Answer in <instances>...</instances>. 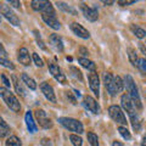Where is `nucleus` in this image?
<instances>
[{
  "label": "nucleus",
  "instance_id": "18",
  "mask_svg": "<svg viewBox=\"0 0 146 146\" xmlns=\"http://www.w3.org/2000/svg\"><path fill=\"white\" fill-rule=\"evenodd\" d=\"M17 58L20 63H22L23 66H29L31 63V56H29V52L26 48H21L18 50V55H17Z\"/></svg>",
  "mask_w": 146,
  "mask_h": 146
},
{
  "label": "nucleus",
  "instance_id": "17",
  "mask_svg": "<svg viewBox=\"0 0 146 146\" xmlns=\"http://www.w3.org/2000/svg\"><path fill=\"white\" fill-rule=\"evenodd\" d=\"M49 42L51 44V46L56 50L58 52H62L63 51V43H62V39L58 36L57 34H51L49 38Z\"/></svg>",
  "mask_w": 146,
  "mask_h": 146
},
{
  "label": "nucleus",
  "instance_id": "3",
  "mask_svg": "<svg viewBox=\"0 0 146 146\" xmlns=\"http://www.w3.org/2000/svg\"><path fill=\"white\" fill-rule=\"evenodd\" d=\"M0 95H1V98L4 101H5V104L10 107V110H12L13 112H20V110H21L20 101H18L17 98L10 90L6 88H0Z\"/></svg>",
  "mask_w": 146,
  "mask_h": 146
},
{
  "label": "nucleus",
  "instance_id": "19",
  "mask_svg": "<svg viewBox=\"0 0 146 146\" xmlns=\"http://www.w3.org/2000/svg\"><path fill=\"white\" fill-rule=\"evenodd\" d=\"M25 121H26V124H27V128H28L29 133H35L36 131V124H35V122L33 119V115H32L31 111H28L26 113Z\"/></svg>",
  "mask_w": 146,
  "mask_h": 146
},
{
  "label": "nucleus",
  "instance_id": "21",
  "mask_svg": "<svg viewBox=\"0 0 146 146\" xmlns=\"http://www.w3.org/2000/svg\"><path fill=\"white\" fill-rule=\"evenodd\" d=\"M78 62H79L83 67H85L86 70H89V71H91V72H95V70H96V66H95V63H94L93 61L88 60V58H85V57H79V58H78Z\"/></svg>",
  "mask_w": 146,
  "mask_h": 146
},
{
  "label": "nucleus",
  "instance_id": "4",
  "mask_svg": "<svg viewBox=\"0 0 146 146\" xmlns=\"http://www.w3.org/2000/svg\"><path fill=\"white\" fill-rule=\"evenodd\" d=\"M58 123L61 125H63L66 129L71 130V131H74L77 134H82L84 131V128H83V124L79 122L74 119V118H68V117H61L58 118Z\"/></svg>",
  "mask_w": 146,
  "mask_h": 146
},
{
  "label": "nucleus",
  "instance_id": "35",
  "mask_svg": "<svg viewBox=\"0 0 146 146\" xmlns=\"http://www.w3.org/2000/svg\"><path fill=\"white\" fill-rule=\"evenodd\" d=\"M0 65L4 66V67L10 68V70H15V66L12 65V62L6 60V58H4V57H0Z\"/></svg>",
  "mask_w": 146,
  "mask_h": 146
},
{
  "label": "nucleus",
  "instance_id": "33",
  "mask_svg": "<svg viewBox=\"0 0 146 146\" xmlns=\"http://www.w3.org/2000/svg\"><path fill=\"white\" fill-rule=\"evenodd\" d=\"M136 67H138L144 74H146V58H139L138 62H136Z\"/></svg>",
  "mask_w": 146,
  "mask_h": 146
},
{
  "label": "nucleus",
  "instance_id": "8",
  "mask_svg": "<svg viewBox=\"0 0 146 146\" xmlns=\"http://www.w3.org/2000/svg\"><path fill=\"white\" fill-rule=\"evenodd\" d=\"M49 71H50V73L52 74V77L58 82V83L66 84V82H67L66 76L62 73L61 68L58 67L57 65H55V63H52V62H49Z\"/></svg>",
  "mask_w": 146,
  "mask_h": 146
},
{
  "label": "nucleus",
  "instance_id": "34",
  "mask_svg": "<svg viewBox=\"0 0 146 146\" xmlns=\"http://www.w3.org/2000/svg\"><path fill=\"white\" fill-rule=\"evenodd\" d=\"M12 79H13V84H15L16 93H18L20 95H25V91H23V89H22V86L20 85V83H18L17 77H16V76H12Z\"/></svg>",
  "mask_w": 146,
  "mask_h": 146
},
{
  "label": "nucleus",
  "instance_id": "38",
  "mask_svg": "<svg viewBox=\"0 0 146 146\" xmlns=\"http://www.w3.org/2000/svg\"><path fill=\"white\" fill-rule=\"evenodd\" d=\"M1 80H3V83H4V85L6 86V88H10V80H9L7 78H6V76L4 74H1Z\"/></svg>",
  "mask_w": 146,
  "mask_h": 146
},
{
  "label": "nucleus",
  "instance_id": "48",
  "mask_svg": "<svg viewBox=\"0 0 146 146\" xmlns=\"http://www.w3.org/2000/svg\"><path fill=\"white\" fill-rule=\"evenodd\" d=\"M145 44H146V43H145Z\"/></svg>",
  "mask_w": 146,
  "mask_h": 146
},
{
  "label": "nucleus",
  "instance_id": "36",
  "mask_svg": "<svg viewBox=\"0 0 146 146\" xmlns=\"http://www.w3.org/2000/svg\"><path fill=\"white\" fill-rule=\"evenodd\" d=\"M33 60H34V63H35V65L38 66V67H43V65H44L43 60L39 57V55L36 54V52H33Z\"/></svg>",
  "mask_w": 146,
  "mask_h": 146
},
{
  "label": "nucleus",
  "instance_id": "41",
  "mask_svg": "<svg viewBox=\"0 0 146 146\" xmlns=\"http://www.w3.org/2000/svg\"><path fill=\"white\" fill-rule=\"evenodd\" d=\"M0 49H1V57L5 58V57H6V51H5V48H4V45H3V44L0 45Z\"/></svg>",
  "mask_w": 146,
  "mask_h": 146
},
{
  "label": "nucleus",
  "instance_id": "10",
  "mask_svg": "<svg viewBox=\"0 0 146 146\" xmlns=\"http://www.w3.org/2000/svg\"><path fill=\"white\" fill-rule=\"evenodd\" d=\"M1 15L5 17L11 25L20 26V20H18V17L15 15V12H13L7 5H3V7H1Z\"/></svg>",
  "mask_w": 146,
  "mask_h": 146
},
{
  "label": "nucleus",
  "instance_id": "6",
  "mask_svg": "<svg viewBox=\"0 0 146 146\" xmlns=\"http://www.w3.org/2000/svg\"><path fill=\"white\" fill-rule=\"evenodd\" d=\"M32 9L35 11H42V13L44 12H52L54 7L51 5L50 1H45V0H33L31 3Z\"/></svg>",
  "mask_w": 146,
  "mask_h": 146
},
{
  "label": "nucleus",
  "instance_id": "44",
  "mask_svg": "<svg viewBox=\"0 0 146 146\" xmlns=\"http://www.w3.org/2000/svg\"><path fill=\"white\" fill-rule=\"evenodd\" d=\"M112 145H113V146H124L122 143H119V141H117V140H116V141H113V144H112Z\"/></svg>",
  "mask_w": 146,
  "mask_h": 146
},
{
  "label": "nucleus",
  "instance_id": "1",
  "mask_svg": "<svg viewBox=\"0 0 146 146\" xmlns=\"http://www.w3.org/2000/svg\"><path fill=\"white\" fill-rule=\"evenodd\" d=\"M121 104H122V107L125 110L127 113L129 115L130 117V122H131V125H133L134 130L135 131H139L140 128H141V123H140V118L138 116V113H136V107L134 106L133 101H131V99L129 95H122L121 98Z\"/></svg>",
  "mask_w": 146,
  "mask_h": 146
},
{
  "label": "nucleus",
  "instance_id": "23",
  "mask_svg": "<svg viewBox=\"0 0 146 146\" xmlns=\"http://www.w3.org/2000/svg\"><path fill=\"white\" fill-rule=\"evenodd\" d=\"M22 80L25 82L26 85L28 86L31 90H35V89H36V83H35V80H34V79H32L31 77H28V74L23 73V74H22Z\"/></svg>",
  "mask_w": 146,
  "mask_h": 146
},
{
  "label": "nucleus",
  "instance_id": "32",
  "mask_svg": "<svg viewBox=\"0 0 146 146\" xmlns=\"http://www.w3.org/2000/svg\"><path fill=\"white\" fill-rule=\"evenodd\" d=\"M33 33H34V36H35V40H36V43H38V45L40 48H42L43 50H46V46H45V44L43 42V39H42V36H40V33L38 31H33Z\"/></svg>",
  "mask_w": 146,
  "mask_h": 146
},
{
  "label": "nucleus",
  "instance_id": "26",
  "mask_svg": "<svg viewBox=\"0 0 146 146\" xmlns=\"http://www.w3.org/2000/svg\"><path fill=\"white\" fill-rule=\"evenodd\" d=\"M88 141L90 143L91 146H99V138L93 131H89L88 133Z\"/></svg>",
  "mask_w": 146,
  "mask_h": 146
},
{
  "label": "nucleus",
  "instance_id": "12",
  "mask_svg": "<svg viewBox=\"0 0 146 146\" xmlns=\"http://www.w3.org/2000/svg\"><path fill=\"white\" fill-rule=\"evenodd\" d=\"M80 9H82V11H83L84 17H85L88 21L95 22V21L98 20L99 12H98V10H96L95 7H89V6H86L85 4H80Z\"/></svg>",
  "mask_w": 146,
  "mask_h": 146
},
{
  "label": "nucleus",
  "instance_id": "39",
  "mask_svg": "<svg viewBox=\"0 0 146 146\" xmlns=\"http://www.w3.org/2000/svg\"><path fill=\"white\" fill-rule=\"evenodd\" d=\"M66 96H67V99H70V100H71V102H72L73 105H76V104H77V102H76V99L72 96V93H71V91H66Z\"/></svg>",
  "mask_w": 146,
  "mask_h": 146
},
{
  "label": "nucleus",
  "instance_id": "11",
  "mask_svg": "<svg viewBox=\"0 0 146 146\" xmlns=\"http://www.w3.org/2000/svg\"><path fill=\"white\" fill-rule=\"evenodd\" d=\"M104 83H105V86H106V89L111 96H115L118 93L116 89V84H115V77H113L111 73H106V74L104 76Z\"/></svg>",
  "mask_w": 146,
  "mask_h": 146
},
{
  "label": "nucleus",
  "instance_id": "31",
  "mask_svg": "<svg viewBox=\"0 0 146 146\" xmlns=\"http://www.w3.org/2000/svg\"><path fill=\"white\" fill-rule=\"evenodd\" d=\"M115 84H116V89H117L118 93H121V91L124 89V83H123V80L119 76L115 77Z\"/></svg>",
  "mask_w": 146,
  "mask_h": 146
},
{
  "label": "nucleus",
  "instance_id": "20",
  "mask_svg": "<svg viewBox=\"0 0 146 146\" xmlns=\"http://www.w3.org/2000/svg\"><path fill=\"white\" fill-rule=\"evenodd\" d=\"M56 5H57V7L60 9V10L65 11V12H67V13H70V15H73V16H77V15H78V12H77L76 9H73L71 5H67V4L63 3V1H57Z\"/></svg>",
  "mask_w": 146,
  "mask_h": 146
},
{
  "label": "nucleus",
  "instance_id": "37",
  "mask_svg": "<svg viewBox=\"0 0 146 146\" xmlns=\"http://www.w3.org/2000/svg\"><path fill=\"white\" fill-rule=\"evenodd\" d=\"M136 1L135 0H119L118 1V4H119L121 6H127V5H133V4H135Z\"/></svg>",
  "mask_w": 146,
  "mask_h": 146
},
{
  "label": "nucleus",
  "instance_id": "45",
  "mask_svg": "<svg viewBox=\"0 0 146 146\" xmlns=\"http://www.w3.org/2000/svg\"><path fill=\"white\" fill-rule=\"evenodd\" d=\"M102 3L105 4V5H112V4H113V1H111V0H108V1H106V0H104Z\"/></svg>",
  "mask_w": 146,
  "mask_h": 146
},
{
  "label": "nucleus",
  "instance_id": "47",
  "mask_svg": "<svg viewBox=\"0 0 146 146\" xmlns=\"http://www.w3.org/2000/svg\"><path fill=\"white\" fill-rule=\"evenodd\" d=\"M73 91H74V94H76V96H77V98H80V93H79L78 90H73Z\"/></svg>",
  "mask_w": 146,
  "mask_h": 146
},
{
  "label": "nucleus",
  "instance_id": "24",
  "mask_svg": "<svg viewBox=\"0 0 146 146\" xmlns=\"http://www.w3.org/2000/svg\"><path fill=\"white\" fill-rule=\"evenodd\" d=\"M10 133V127L6 124V122L1 119L0 121V136L1 138H5V136Z\"/></svg>",
  "mask_w": 146,
  "mask_h": 146
},
{
  "label": "nucleus",
  "instance_id": "25",
  "mask_svg": "<svg viewBox=\"0 0 146 146\" xmlns=\"http://www.w3.org/2000/svg\"><path fill=\"white\" fill-rule=\"evenodd\" d=\"M5 146H22L21 140L17 138V136H10L6 141H5Z\"/></svg>",
  "mask_w": 146,
  "mask_h": 146
},
{
  "label": "nucleus",
  "instance_id": "7",
  "mask_svg": "<svg viewBox=\"0 0 146 146\" xmlns=\"http://www.w3.org/2000/svg\"><path fill=\"white\" fill-rule=\"evenodd\" d=\"M35 117H36V121L39 122V125L42 128H44V129H49V128L52 127L51 119L46 116V112L43 111V110H36Z\"/></svg>",
  "mask_w": 146,
  "mask_h": 146
},
{
  "label": "nucleus",
  "instance_id": "30",
  "mask_svg": "<svg viewBox=\"0 0 146 146\" xmlns=\"http://www.w3.org/2000/svg\"><path fill=\"white\" fill-rule=\"evenodd\" d=\"M70 71L73 72V73H71L72 77H74L76 79H79L80 82L83 80V76H82V72L78 70V68H76V67H73V66H72V67H70Z\"/></svg>",
  "mask_w": 146,
  "mask_h": 146
},
{
  "label": "nucleus",
  "instance_id": "46",
  "mask_svg": "<svg viewBox=\"0 0 146 146\" xmlns=\"http://www.w3.org/2000/svg\"><path fill=\"white\" fill-rule=\"evenodd\" d=\"M140 49H141V51H143V52L146 55V49H145V46H144V44H140Z\"/></svg>",
  "mask_w": 146,
  "mask_h": 146
},
{
  "label": "nucleus",
  "instance_id": "28",
  "mask_svg": "<svg viewBox=\"0 0 146 146\" xmlns=\"http://www.w3.org/2000/svg\"><path fill=\"white\" fill-rule=\"evenodd\" d=\"M70 140H71V143L73 144V146H82L83 145V140H82V138L78 136V135H76V134L70 135Z\"/></svg>",
  "mask_w": 146,
  "mask_h": 146
},
{
  "label": "nucleus",
  "instance_id": "14",
  "mask_svg": "<svg viewBox=\"0 0 146 146\" xmlns=\"http://www.w3.org/2000/svg\"><path fill=\"white\" fill-rule=\"evenodd\" d=\"M40 90H42V93L44 94V96L49 101L56 102V96H55V93H54V88L49 83L44 82V83L40 84Z\"/></svg>",
  "mask_w": 146,
  "mask_h": 146
},
{
  "label": "nucleus",
  "instance_id": "16",
  "mask_svg": "<svg viewBox=\"0 0 146 146\" xmlns=\"http://www.w3.org/2000/svg\"><path fill=\"white\" fill-rule=\"evenodd\" d=\"M89 85H90V89L93 90V93L99 98V94H100V82H99L98 73L91 72L89 74Z\"/></svg>",
  "mask_w": 146,
  "mask_h": 146
},
{
  "label": "nucleus",
  "instance_id": "29",
  "mask_svg": "<svg viewBox=\"0 0 146 146\" xmlns=\"http://www.w3.org/2000/svg\"><path fill=\"white\" fill-rule=\"evenodd\" d=\"M128 51V55H129V60H130V62L133 63L134 66H136V62H138V60L139 58L136 57V52H135V50L134 49H131V48H129L127 50Z\"/></svg>",
  "mask_w": 146,
  "mask_h": 146
},
{
  "label": "nucleus",
  "instance_id": "5",
  "mask_svg": "<svg viewBox=\"0 0 146 146\" xmlns=\"http://www.w3.org/2000/svg\"><path fill=\"white\" fill-rule=\"evenodd\" d=\"M108 115L116 123H119V124H122V125L127 124V118H125L124 113H123V111L121 110L119 106H116V105L111 106L108 108Z\"/></svg>",
  "mask_w": 146,
  "mask_h": 146
},
{
  "label": "nucleus",
  "instance_id": "2",
  "mask_svg": "<svg viewBox=\"0 0 146 146\" xmlns=\"http://www.w3.org/2000/svg\"><path fill=\"white\" fill-rule=\"evenodd\" d=\"M124 84L127 86V90L129 93V96L133 101L134 106L138 108V110H141L143 108V105H141V100H140V95H139V91H138V88L135 85V82L133 79V77L130 74H127L125 78H124Z\"/></svg>",
  "mask_w": 146,
  "mask_h": 146
},
{
  "label": "nucleus",
  "instance_id": "27",
  "mask_svg": "<svg viewBox=\"0 0 146 146\" xmlns=\"http://www.w3.org/2000/svg\"><path fill=\"white\" fill-rule=\"evenodd\" d=\"M118 131H119V134H121L125 140H130V139H131L130 131L128 130L127 127H118Z\"/></svg>",
  "mask_w": 146,
  "mask_h": 146
},
{
  "label": "nucleus",
  "instance_id": "22",
  "mask_svg": "<svg viewBox=\"0 0 146 146\" xmlns=\"http://www.w3.org/2000/svg\"><path fill=\"white\" fill-rule=\"evenodd\" d=\"M130 31L134 33V35L136 36V38H139V39H143L146 36V31L143 29L141 27L139 26H135V25H131L130 26Z\"/></svg>",
  "mask_w": 146,
  "mask_h": 146
},
{
  "label": "nucleus",
  "instance_id": "40",
  "mask_svg": "<svg viewBox=\"0 0 146 146\" xmlns=\"http://www.w3.org/2000/svg\"><path fill=\"white\" fill-rule=\"evenodd\" d=\"M9 4H10V5H12L13 7H17V9L21 7V3H20V1H16V0H10V1H9Z\"/></svg>",
  "mask_w": 146,
  "mask_h": 146
},
{
  "label": "nucleus",
  "instance_id": "9",
  "mask_svg": "<svg viewBox=\"0 0 146 146\" xmlns=\"http://www.w3.org/2000/svg\"><path fill=\"white\" fill-rule=\"evenodd\" d=\"M42 18H43V21L45 22V23H46L49 27H51L52 29H58L60 28V22H58V20L56 18L55 11L42 13Z\"/></svg>",
  "mask_w": 146,
  "mask_h": 146
},
{
  "label": "nucleus",
  "instance_id": "43",
  "mask_svg": "<svg viewBox=\"0 0 146 146\" xmlns=\"http://www.w3.org/2000/svg\"><path fill=\"white\" fill-rule=\"evenodd\" d=\"M141 146H146V134L143 136V140H141Z\"/></svg>",
  "mask_w": 146,
  "mask_h": 146
},
{
  "label": "nucleus",
  "instance_id": "42",
  "mask_svg": "<svg viewBox=\"0 0 146 146\" xmlns=\"http://www.w3.org/2000/svg\"><path fill=\"white\" fill-rule=\"evenodd\" d=\"M42 145H45V146H51V143H50V140H48V139H43V140H42Z\"/></svg>",
  "mask_w": 146,
  "mask_h": 146
},
{
  "label": "nucleus",
  "instance_id": "13",
  "mask_svg": "<svg viewBox=\"0 0 146 146\" xmlns=\"http://www.w3.org/2000/svg\"><path fill=\"white\" fill-rule=\"evenodd\" d=\"M83 105H84V107H85L86 110H89L90 112L95 113V115L100 112V107H99L98 101H96V100H95L94 98L89 96V95H86V96H84Z\"/></svg>",
  "mask_w": 146,
  "mask_h": 146
},
{
  "label": "nucleus",
  "instance_id": "15",
  "mask_svg": "<svg viewBox=\"0 0 146 146\" xmlns=\"http://www.w3.org/2000/svg\"><path fill=\"white\" fill-rule=\"evenodd\" d=\"M71 29L72 32L74 33L76 35H78L79 38H83V39H88L90 36V33L88 29H85L83 26L77 23V22H73V23H71Z\"/></svg>",
  "mask_w": 146,
  "mask_h": 146
}]
</instances>
